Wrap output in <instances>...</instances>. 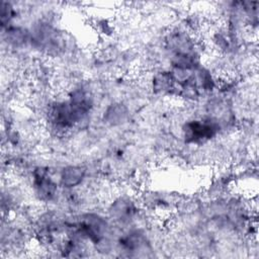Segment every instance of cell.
<instances>
[{
    "mask_svg": "<svg viewBox=\"0 0 259 259\" xmlns=\"http://www.w3.org/2000/svg\"><path fill=\"white\" fill-rule=\"evenodd\" d=\"M14 15V10L11 7L10 4L2 2L1 4V23L4 25L6 22H8Z\"/></svg>",
    "mask_w": 259,
    "mask_h": 259,
    "instance_id": "cell-6",
    "label": "cell"
},
{
    "mask_svg": "<svg viewBox=\"0 0 259 259\" xmlns=\"http://www.w3.org/2000/svg\"><path fill=\"white\" fill-rule=\"evenodd\" d=\"M85 175V169L80 166L66 167L61 174V182L66 187H74L81 183Z\"/></svg>",
    "mask_w": 259,
    "mask_h": 259,
    "instance_id": "cell-3",
    "label": "cell"
},
{
    "mask_svg": "<svg viewBox=\"0 0 259 259\" xmlns=\"http://www.w3.org/2000/svg\"><path fill=\"white\" fill-rule=\"evenodd\" d=\"M33 186L36 194L42 200L51 199L56 192V184L48 175V170L37 168L33 172Z\"/></svg>",
    "mask_w": 259,
    "mask_h": 259,
    "instance_id": "cell-2",
    "label": "cell"
},
{
    "mask_svg": "<svg viewBox=\"0 0 259 259\" xmlns=\"http://www.w3.org/2000/svg\"><path fill=\"white\" fill-rule=\"evenodd\" d=\"M126 117V109L120 104H115L110 106L105 113V118L108 122L112 124L122 122Z\"/></svg>",
    "mask_w": 259,
    "mask_h": 259,
    "instance_id": "cell-4",
    "label": "cell"
},
{
    "mask_svg": "<svg viewBox=\"0 0 259 259\" xmlns=\"http://www.w3.org/2000/svg\"><path fill=\"white\" fill-rule=\"evenodd\" d=\"M7 37L10 42L14 45H21L26 40V33L19 27H13L7 31Z\"/></svg>",
    "mask_w": 259,
    "mask_h": 259,
    "instance_id": "cell-5",
    "label": "cell"
},
{
    "mask_svg": "<svg viewBox=\"0 0 259 259\" xmlns=\"http://www.w3.org/2000/svg\"><path fill=\"white\" fill-rule=\"evenodd\" d=\"M183 131L187 141L200 142L211 138L217 132V126L210 120H193L187 122Z\"/></svg>",
    "mask_w": 259,
    "mask_h": 259,
    "instance_id": "cell-1",
    "label": "cell"
}]
</instances>
